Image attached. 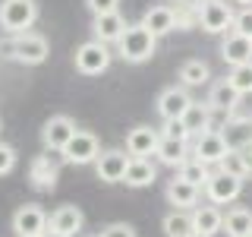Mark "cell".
<instances>
[{
    "label": "cell",
    "mask_w": 252,
    "mask_h": 237,
    "mask_svg": "<svg viewBox=\"0 0 252 237\" xmlns=\"http://www.w3.org/2000/svg\"><path fill=\"white\" fill-rule=\"evenodd\" d=\"M155 47H158V38L142 26V22H136V26H126L123 38L117 41V54H120L126 63H145L155 54Z\"/></svg>",
    "instance_id": "cell-2"
},
{
    "label": "cell",
    "mask_w": 252,
    "mask_h": 237,
    "mask_svg": "<svg viewBox=\"0 0 252 237\" xmlns=\"http://www.w3.org/2000/svg\"><path fill=\"white\" fill-rule=\"evenodd\" d=\"M155 155L161 158V164H167V168H183V164L189 161V142L161 136V142H158V152H155Z\"/></svg>",
    "instance_id": "cell-21"
},
{
    "label": "cell",
    "mask_w": 252,
    "mask_h": 237,
    "mask_svg": "<svg viewBox=\"0 0 252 237\" xmlns=\"http://www.w3.org/2000/svg\"><path fill=\"white\" fill-rule=\"evenodd\" d=\"M158 142H161V130L155 126H132L126 133V152L129 158H145L158 152Z\"/></svg>",
    "instance_id": "cell-13"
},
{
    "label": "cell",
    "mask_w": 252,
    "mask_h": 237,
    "mask_svg": "<svg viewBox=\"0 0 252 237\" xmlns=\"http://www.w3.org/2000/svg\"><path fill=\"white\" fill-rule=\"evenodd\" d=\"M236 105H240V92L233 89L227 79H218L208 92V108L211 111H224V114H233Z\"/></svg>",
    "instance_id": "cell-20"
},
{
    "label": "cell",
    "mask_w": 252,
    "mask_h": 237,
    "mask_svg": "<svg viewBox=\"0 0 252 237\" xmlns=\"http://www.w3.org/2000/svg\"><path fill=\"white\" fill-rule=\"evenodd\" d=\"M85 225V215L76 209V205H60L51 218H47V231H57L63 237H76Z\"/></svg>",
    "instance_id": "cell-17"
},
{
    "label": "cell",
    "mask_w": 252,
    "mask_h": 237,
    "mask_svg": "<svg viewBox=\"0 0 252 237\" xmlns=\"http://www.w3.org/2000/svg\"><path fill=\"white\" fill-rule=\"evenodd\" d=\"M13 168H16V149L6 146V142H0V177L10 174Z\"/></svg>",
    "instance_id": "cell-34"
},
{
    "label": "cell",
    "mask_w": 252,
    "mask_h": 237,
    "mask_svg": "<svg viewBox=\"0 0 252 237\" xmlns=\"http://www.w3.org/2000/svg\"><path fill=\"white\" fill-rule=\"evenodd\" d=\"M173 22H177V29H195L199 26V0H177Z\"/></svg>",
    "instance_id": "cell-29"
},
{
    "label": "cell",
    "mask_w": 252,
    "mask_h": 237,
    "mask_svg": "<svg viewBox=\"0 0 252 237\" xmlns=\"http://www.w3.org/2000/svg\"><path fill=\"white\" fill-rule=\"evenodd\" d=\"M233 10L224 0H199V29L208 35H224L227 29H233Z\"/></svg>",
    "instance_id": "cell-4"
},
{
    "label": "cell",
    "mask_w": 252,
    "mask_h": 237,
    "mask_svg": "<svg viewBox=\"0 0 252 237\" xmlns=\"http://www.w3.org/2000/svg\"><path fill=\"white\" fill-rule=\"evenodd\" d=\"M60 155H63L66 164H92V161H98V155H101V142L89 130H76V136L69 139V146L63 149Z\"/></svg>",
    "instance_id": "cell-5"
},
{
    "label": "cell",
    "mask_w": 252,
    "mask_h": 237,
    "mask_svg": "<svg viewBox=\"0 0 252 237\" xmlns=\"http://www.w3.org/2000/svg\"><path fill=\"white\" fill-rule=\"evenodd\" d=\"M183 126L189 130V136H202L211 130V108L208 101H192L189 111L183 114Z\"/></svg>",
    "instance_id": "cell-23"
},
{
    "label": "cell",
    "mask_w": 252,
    "mask_h": 237,
    "mask_svg": "<svg viewBox=\"0 0 252 237\" xmlns=\"http://www.w3.org/2000/svg\"><path fill=\"white\" fill-rule=\"evenodd\" d=\"M92 32H94V41L101 44H110V41H120L123 32H126V19L120 13H107V16H94L92 22Z\"/></svg>",
    "instance_id": "cell-19"
},
{
    "label": "cell",
    "mask_w": 252,
    "mask_h": 237,
    "mask_svg": "<svg viewBox=\"0 0 252 237\" xmlns=\"http://www.w3.org/2000/svg\"><path fill=\"white\" fill-rule=\"evenodd\" d=\"M199 193H202V190L189 187L186 180H180V177L167 184V202H170V205H177V212L195 209V202H199Z\"/></svg>",
    "instance_id": "cell-25"
},
{
    "label": "cell",
    "mask_w": 252,
    "mask_h": 237,
    "mask_svg": "<svg viewBox=\"0 0 252 237\" xmlns=\"http://www.w3.org/2000/svg\"><path fill=\"white\" fill-rule=\"evenodd\" d=\"M38 19V3L35 0H3L0 3V26L10 35H22L35 26Z\"/></svg>",
    "instance_id": "cell-3"
},
{
    "label": "cell",
    "mask_w": 252,
    "mask_h": 237,
    "mask_svg": "<svg viewBox=\"0 0 252 237\" xmlns=\"http://www.w3.org/2000/svg\"><path fill=\"white\" fill-rule=\"evenodd\" d=\"M142 26L152 32L155 38L170 35V32L177 29V22H173V6H152V10L142 16Z\"/></svg>",
    "instance_id": "cell-22"
},
{
    "label": "cell",
    "mask_w": 252,
    "mask_h": 237,
    "mask_svg": "<svg viewBox=\"0 0 252 237\" xmlns=\"http://www.w3.org/2000/svg\"><path fill=\"white\" fill-rule=\"evenodd\" d=\"M220 60L227 63V67H243V63L252 60V41L243 35H236V32H227L224 41H220Z\"/></svg>",
    "instance_id": "cell-16"
},
{
    "label": "cell",
    "mask_w": 252,
    "mask_h": 237,
    "mask_svg": "<svg viewBox=\"0 0 252 237\" xmlns=\"http://www.w3.org/2000/svg\"><path fill=\"white\" fill-rule=\"evenodd\" d=\"M13 231L16 237H44L47 231V215L41 205H19V209L13 212Z\"/></svg>",
    "instance_id": "cell-7"
},
{
    "label": "cell",
    "mask_w": 252,
    "mask_h": 237,
    "mask_svg": "<svg viewBox=\"0 0 252 237\" xmlns=\"http://www.w3.org/2000/svg\"><path fill=\"white\" fill-rule=\"evenodd\" d=\"M126 168H129V155H126L123 149H107V152H101L98 161H94L98 180H104V184H123Z\"/></svg>",
    "instance_id": "cell-10"
},
{
    "label": "cell",
    "mask_w": 252,
    "mask_h": 237,
    "mask_svg": "<svg viewBox=\"0 0 252 237\" xmlns=\"http://www.w3.org/2000/svg\"><path fill=\"white\" fill-rule=\"evenodd\" d=\"M208 79H211V70H208L205 60H186L183 67H180V82H183V89L186 85H205Z\"/></svg>",
    "instance_id": "cell-28"
},
{
    "label": "cell",
    "mask_w": 252,
    "mask_h": 237,
    "mask_svg": "<svg viewBox=\"0 0 252 237\" xmlns=\"http://www.w3.org/2000/svg\"><path fill=\"white\" fill-rule=\"evenodd\" d=\"M161 228H164V237H189V234H192V215L173 209L170 215H164Z\"/></svg>",
    "instance_id": "cell-27"
},
{
    "label": "cell",
    "mask_w": 252,
    "mask_h": 237,
    "mask_svg": "<svg viewBox=\"0 0 252 237\" xmlns=\"http://www.w3.org/2000/svg\"><path fill=\"white\" fill-rule=\"evenodd\" d=\"M220 136H224L230 152H243L252 142V117L249 114H233L230 120H227V126L220 130Z\"/></svg>",
    "instance_id": "cell-15"
},
{
    "label": "cell",
    "mask_w": 252,
    "mask_h": 237,
    "mask_svg": "<svg viewBox=\"0 0 252 237\" xmlns=\"http://www.w3.org/2000/svg\"><path fill=\"white\" fill-rule=\"evenodd\" d=\"M161 136H167V139H183V142H189V130L183 126V120H167V123H164V130H161Z\"/></svg>",
    "instance_id": "cell-35"
},
{
    "label": "cell",
    "mask_w": 252,
    "mask_h": 237,
    "mask_svg": "<svg viewBox=\"0 0 252 237\" xmlns=\"http://www.w3.org/2000/svg\"><path fill=\"white\" fill-rule=\"evenodd\" d=\"M240 193H243V180L227 177V174H220V171H215L208 177V184H205V196L215 205H230V202L240 199Z\"/></svg>",
    "instance_id": "cell-11"
},
{
    "label": "cell",
    "mask_w": 252,
    "mask_h": 237,
    "mask_svg": "<svg viewBox=\"0 0 252 237\" xmlns=\"http://www.w3.org/2000/svg\"><path fill=\"white\" fill-rule=\"evenodd\" d=\"M89 3V10L94 16H107V13H120L117 6H120V0H85Z\"/></svg>",
    "instance_id": "cell-37"
},
{
    "label": "cell",
    "mask_w": 252,
    "mask_h": 237,
    "mask_svg": "<svg viewBox=\"0 0 252 237\" xmlns=\"http://www.w3.org/2000/svg\"><path fill=\"white\" fill-rule=\"evenodd\" d=\"M98 237H136V228L126 225V221H114V225H107Z\"/></svg>",
    "instance_id": "cell-36"
},
{
    "label": "cell",
    "mask_w": 252,
    "mask_h": 237,
    "mask_svg": "<svg viewBox=\"0 0 252 237\" xmlns=\"http://www.w3.org/2000/svg\"><path fill=\"white\" fill-rule=\"evenodd\" d=\"M227 152H230V149H227L224 136H220V133H215V130H208V133H202V136H195V142H192V158H195V161H202L205 168H211V164H220Z\"/></svg>",
    "instance_id": "cell-9"
},
{
    "label": "cell",
    "mask_w": 252,
    "mask_h": 237,
    "mask_svg": "<svg viewBox=\"0 0 252 237\" xmlns=\"http://www.w3.org/2000/svg\"><path fill=\"white\" fill-rule=\"evenodd\" d=\"M192 231L195 234H205V237H215L224 231V212L218 205H195L192 212Z\"/></svg>",
    "instance_id": "cell-18"
},
{
    "label": "cell",
    "mask_w": 252,
    "mask_h": 237,
    "mask_svg": "<svg viewBox=\"0 0 252 237\" xmlns=\"http://www.w3.org/2000/svg\"><path fill=\"white\" fill-rule=\"evenodd\" d=\"M240 155H243V161H246V171L252 174V142H249V146H246V149H243V152H240Z\"/></svg>",
    "instance_id": "cell-38"
},
{
    "label": "cell",
    "mask_w": 252,
    "mask_h": 237,
    "mask_svg": "<svg viewBox=\"0 0 252 237\" xmlns=\"http://www.w3.org/2000/svg\"><path fill=\"white\" fill-rule=\"evenodd\" d=\"M155 180H158V168L148 158H129V168H126V177H123L126 187H148Z\"/></svg>",
    "instance_id": "cell-26"
},
{
    "label": "cell",
    "mask_w": 252,
    "mask_h": 237,
    "mask_svg": "<svg viewBox=\"0 0 252 237\" xmlns=\"http://www.w3.org/2000/svg\"><path fill=\"white\" fill-rule=\"evenodd\" d=\"M189 237H205V234H195V231H192V234H189Z\"/></svg>",
    "instance_id": "cell-41"
},
{
    "label": "cell",
    "mask_w": 252,
    "mask_h": 237,
    "mask_svg": "<svg viewBox=\"0 0 252 237\" xmlns=\"http://www.w3.org/2000/svg\"><path fill=\"white\" fill-rule=\"evenodd\" d=\"M227 82H230L240 95H249L252 92V60L243 63V67H233L230 76H227Z\"/></svg>",
    "instance_id": "cell-32"
},
{
    "label": "cell",
    "mask_w": 252,
    "mask_h": 237,
    "mask_svg": "<svg viewBox=\"0 0 252 237\" xmlns=\"http://www.w3.org/2000/svg\"><path fill=\"white\" fill-rule=\"evenodd\" d=\"M6 57L16 63H26V67H38V63L47 60L51 47H47V38L38 35V32H22V35H13V41L3 44Z\"/></svg>",
    "instance_id": "cell-1"
},
{
    "label": "cell",
    "mask_w": 252,
    "mask_h": 237,
    "mask_svg": "<svg viewBox=\"0 0 252 237\" xmlns=\"http://www.w3.org/2000/svg\"><path fill=\"white\" fill-rule=\"evenodd\" d=\"M249 237H252V234H249Z\"/></svg>",
    "instance_id": "cell-42"
},
{
    "label": "cell",
    "mask_w": 252,
    "mask_h": 237,
    "mask_svg": "<svg viewBox=\"0 0 252 237\" xmlns=\"http://www.w3.org/2000/svg\"><path fill=\"white\" fill-rule=\"evenodd\" d=\"M224 234L227 237H249L252 234V209H246V205H233V209H227Z\"/></svg>",
    "instance_id": "cell-24"
},
{
    "label": "cell",
    "mask_w": 252,
    "mask_h": 237,
    "mask_svg": "<svg viewBox=\"0 0 252 237\" xmlns=\"http://www.w3.org/2000/svg\"><path fill=\"white\" fill-rule=\"evenodd\" d=\"M73 136H76V123L66 114H54L41 130V142H44L47 152H63Z\"/></svg>",
    "instance_id": "cell-8"
},
{
    "label": "cell",
    "mask_w": 252,
    "mask_h": 237,
    "mask_svg": "<svg viewBox=\"0 0 252 237\" xmlns=\"http://www.w3.org/2000/svg\"><path fill=\"white\" fill-rule=\"evenodd\" d=\"M57 177H60V164L51 158V152L32 158V168H29V180L35 190H41V193H47V190L57 187Z\"/></svg>",
    "instance_id": "cell-14"
},
{
    "label": "cell",
    "mask_w": 252,
    "mask_h": 237,
    "mask_svg": "<svg viewBox=\"0 0 252 237\" xmlns=\"http://www.w3.org/2000/svg\"><path fill=\"white\" fill-rule=\"evenodd\" d=\"M44 237H63V234H57V231H44Z\"/></svg>",
    "instance_id": "cell-39"
},
{
    "label": "cell",
    "mask_w": 252,
    "mask_h": 237,
    "mask_svg": "<svg viewBox=\"0 0 252 237\" xmlns=\"http://www.w3.org/2000/svg\"><path fill=\"white\" fill-rule=\"evenodd\" d=\"M208 177H211V171L205 168L202 161H195V158H189L183 168H180V180H186V184H189V187H195V190H205Z\"/></svg>",
    "instance_id": "cell-30"
},
{
    "label": "cell",
    "mask_w": 252,
    "mask_h": 237,
    "mask_svg": "<svg viewBox=\"0 0 252 237\" xmlns=\"http://www.w3.org/2000/svg\"><path fill=\"white\" fill-rule=\"evenodd\" d=\"M236 3H243V6H252V0H236Z\"/></svg>",
    "instance_id": "cell-40"
},
{
    "label": "cell",
    "mask_w": 252,
    "mask_h": 237,
    "mask_svg": "<svg viewBox=\"0 0 252 237\" xmlns=\"http://www.w3.org/2000/svg\"><path fill=\"white\" fill-rule=\"evenodd\" d=\"M218 171H220V174H227V177H236V180H246V177H249L246 161H243V155H240V152H227V155H224V161L218 164Z\"/></svg>",
    "instance_id": "cell-31"
},
{
    "label": "cell",
    "mask_w": 252,
    "mask_h": 237,
    "mask_svg": "<svg viewBox=\"0 0 252 237\" xmlns=\"http://www.w3.org/2000/svg\"><path fill=\"white\" fill-rule=\"evenodd\" d=\"M189 105H192V98H189V92L183 85H170V89H164L158 95V114L164 117V123L167 120H183Z\"/></svg>",
    "instance_id": "cell-12"
},
{
    "label": "cell",
    "mask_w": 252,
    "mask_h": 237,
    "mask_svg": "<svg viewBox=\"0 0 252 237\" xmlns=\"http://www.w3.org/2000/svg\"><path fill=\"white\" fill-rule=\"evenodd\" d=\"M230 32H236V35H243V38L252 41V6H243V10L233 16V29Z\"/></svg>",
    "instance_id": "cell-33"
},
{
    "label": "cell",
    "mask_w": 252,
    "mask_h": 237,
    "mask_svg": "<svg viewBox=\"0 0 252 237\" xmlns=\"http://www.w3.org/2000/svg\"><path fill=\"white\" fill-rule=\"evenodd\" d=\"M110 67V51L101 41H85L76 47V70L82 76H101Z\"/></svg>",
    "instance_id": "cell-6"
}]
</instances>
